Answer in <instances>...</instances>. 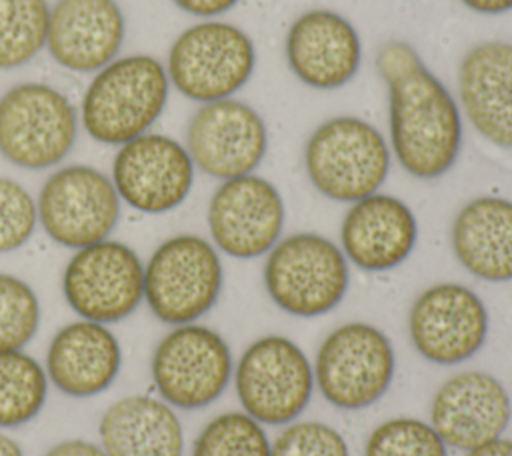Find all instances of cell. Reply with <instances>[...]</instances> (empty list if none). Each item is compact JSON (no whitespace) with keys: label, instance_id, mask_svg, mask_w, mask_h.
<instances>
[{"label":"cell","instance_id":"10","mask_svg":"<svg viewBox=\"0 0 512 456\" xmlns=\"http://www.w3.org/2000/svg\"><path fill=\"white\" fill-rule=\"evenodd\" d=\"M228 342L212 328L174 326L154 348L150 374L160 398L182 410H198L222 396L232 378Z\"/></svg>","mask_w":512,"mask_h":456},{"label":"cell","instance_id":"9","mask_svg":"<svg viewBox=\"0 0 512 456\" xmlns=\"http://www.w3.org/2000/svg\"><path fill=\"white\" fill-rule=\"evenodd\" d=\"M314 386L308 356L280 334L248 344L234 368V388L244 412L268 426L294 422L308 406Z\"/></svg>","mask_w":512,"mask_h":456},{"label":"cell","instance_id":"25","mask_svg":"<svg viewBox=\"0 0 512 456\" xmlns=\"http://www.w3.org/2000/svg\"><path fill=\"white\" fill-rule=\"evenodd\" d=\"M48 396V376L22 350L0 352V428H18L38 416Z\"/></svg>","mask_w":512,"mask_h":456},{"label":"cell","instance_id":"32","mask_svg":"<svg viewBox=\"0 0 512 456\" xmlns=\"http://www.w3.org/2000/svg\"><path fill=\"white\" fill-rule=\"evenodd\" d=\"M180 10L200 16V18H212L218 14L228 12L232 6H236L238 0H172Z\"/></svg>","mask_w":512,"mask_h":456},{"label":"cell","instance_id":"19","mask_svg":"<svg viewBox=\"0 0 512 456\" xmlns=\"http://www.w3.org/2000/svg\"><path fill=\"white\" fill-rule=\"evenodd\" d=\"M286 60L300 82L318 90L340 88L360 68V36L344 16L310 10L300 14L286 34Z\"/></svg>","mask_w":512,"mask_h":456},{"label":"cell","instance_id":"18","mask_svg":"<svg viewBox=\"0 0 512 456\" xmlns=\"http://www.w3.org/2000/svg\"><path fill=\"white\" fill-rule=\"evenodd\" d=\"M126 22L116 0H56L50 8L46 48L72 72H98L122 48Z\"/></svg>","mask_w":512,"mask_h":456},{"label":"cell","instance_id":"26","mask_svg":"<svg viewBox=\"0 0 512 456\" xmlns=\"http://www.w3.org/2000/svg\"><path fill=\"white\" fill-rule=\"evenodd\" d=\"M48 20L46 0H0V70L24 66L46 48Z\"/></svg>","mask_w":512,"mask_h":456},{"label":"cell","instance_id":"16","mask_svg":"<svg viewBox=\"0 0 512 456\" xmlns=\"http://www.w3.org/2000/svg\"><path fill=\"white\" fill-rule=\"evenodd\" d=\"M268 132L262 116L248 104L232 98L202 104L188 122L186 150L204 174L228 180L262 162Z\"/></svg>","mask_w":512,"mask_h":456},{"label":"cell","instance_id":"36","mask_svg":"<svg viewBox=\"0 0 512 456\" xmlns=\"http://www.w3.org/2000/svg\"><path fill=\"white\" fill-rule=\"evenodd\" d=\"M0 456H24L20 444L0 432Z\"/></svg>","mask_w":512,"mask_h":456},{"label":"cell","instance_id":"22","mask_svg":"<svg viewBox=\"0 0 512 456\" xmlns=\"http://www.w3.org/2000/svg\"><path fill=\"white\" fill-rule=\"evenodd\" d=\"M458 96L472 126L512 150V44L482 42L460 62Z\"/></svg>","mask_w":512,"mask_h":456},{"label":"cell","instance_id":"20","mask_svg":"<svg viewBox=\"0 0 512 456\" xmlns=\"http://www.w3.org/2000/svg\"><path fill=\"white\" fill-rule=\"evenodd\" d=\"M416 216L406 202L390 194H370L352 202L340 226L346 260L366 272H388L414 250Z\"/></svg>","mask_w":512,"mask_h":456},{"label":"cell","instance_id":"6","mask_svg":"<svg viewBox=\"0 0 512 456\" xmlns=\"http://www.w3.org/2000/svg\"><path fill=\"white\" fill-rule=\"evenodd\" d=\"M76 134V108L54 86L22 82L0 96V154L10 164L52 168L68 156Z\"/></svg>","mask_w":512,"mask_h":456},{"label":"cell","instance_id":"3","mask_svg":"<svg viewBox=\"0 0 512 456\" xmlns=\"http://www.w3.org/2000/svg\"><path fill=\"white\" fill-rule=\"evenodd\" d=\"M350 282L344 252L328 238L298 232L272 246L264 264L270 300L286 314L316 318L334 310Z\"/></svg>","mask_w":512,"mask_h":456},{"label":"cell","instance_id":"34","mask_svg":"<svg viewBox=\"0 0 512 456\" xmlns=\"http://www.w3.org/2000/svg\"><path fill=\"white\" fill-rule=\"evenodd\" d=\"M466 456H512V440L510 438H494L486 444H480L466 452Z\"/></svg>","mask_w":512,"mask_h":456},{"label":"cell","instance_id":"1","mask_svg":"<svg viewBox=\"0 0 512 456\" xmlns=\"http://www.w3.org/2000/svg\"><path fill=\"white\" fill-rule=\"evenodd\" d=\"M376 66L388 84L390 142L400 166L414 178L446 174L462 144L456 100L406 42L380 48Z\"/></svg>","mask_w":512,"mask_h":456},{"label":"cell","instance_id":"17","mask_svg":"<svg viewBox=\"0 0 512 456\" xmlns=\"http://www.w3.org/2000/svg\"><path fill=\"white\" fill-rule=\"evenodd\" d=\"M510 416L508 390L482 370H464L446 378L430 404L432 428L446 446L464 452L500 438Z\"/></svg>","mask_w":512,"mask_h":456},{"label":"cell","instance_id":"30","mask_svg":"<svg viewBox=\"0 0 512 456\" xmlns=\"http://www.w3.org/2000/svg\"><path fill=\"white\" fill-rule=\"evenodd\" d=\"M270 456H350L344 436L318 420H294L270 444Z\"/></svg>","mask_w":512,"mask_h":456},{"label":"cell","instance_id":"12","mask_svg":"<svg viewBox=\"0 0 512 456\" xmlns=\"http://www.w3.org/2000/svg\"><path fill=\"white\" fill-rule=\"evenodd\" d=\"M62 294L84 320L120 322L144 300V266L128 244L100 240L78 248L68 260Z\"/></svg>","mask_w":512,"mask_h":456},{"label":"cell","instance_id":"11","mask_svg":"<svg viewBox=\"0 0 512 456\" xmlns=\"http://www.w3.org/2000/svg\"><path fill=\"white\" fill-rule=\"evenodd\" d=\"M36 212L48 238L78 250L110 236L120 218V196L104 172L70 164L46 178Z\"/></svg>","mask_w":512,"mask_h":456},{"label":"cell","instance_id":"35","mask_svg":"<svg viewBox=\"0 0 512 456\" xmlns=\"http://www.w3.org/2000/svg\"><path fill=\"white\" fill-rule=\"evenodd\" d=\"M460 2L480 14H504L512 10V0H460Z\"/></svg>","mask_w":512,"mask_h":456},{"label":"cell","instance_id":"27","mask_svg":"<svg viewBox=\"0 0 512 456\" xmlns=\"http://www.w3.org/2000/svg\"><path fill=\"white\" fill-rule=\"evenodd\" d=\"M192 456H270V440L258 420L230 410L214 416L200 430Z\"/></svg>","mask_w":512,"mask_h":456},{"label":"cell","instance_id":"4","mask_svg":"<svg viewBox=\"0 0 512 456\" xmlns=\"http://www.w3.org/2000/svg\"><path fill=\"white\" fill-rule=\"evenodd\" d=\"M304 166L312 186L336 202H358L374 194L390 170L382 134L354 116L320 124L306 142Z\"/></svg>","mask_w":512,"mask_h":456},{"label":"cell","instance_id":"29","mask_svg":"<svg viewBox=\"0 0 512 456\" xmlns=\"http://www.w3.org/2000/svg\"><path fill=\"white\" fill-rule=\"evenodd\" d=\"M364 456H448L432 424L398 416L380 422L368 436Z\"/></svg>","mask_w":512,"mask_h":456},{"label":"cell","instance_id":"2","mask_svg":"<svg viewBox=\"0 0 512 456\" xmlns=\"http://www.w3.org/2000/svg\"><path fill=\"white\" fill-rule=\"evenodd\" d=\"M170 80L160 60L148 54L114 58L100 68L84 90L80 122L100 144L122 146L160 118Z\"/></svg>","mask_w":512,"mask_h":456},{"label":"cell","instance_id":"33","mask_svg":"<svg viewBox=\"0 0 512 456\" xmlns=\"http://www.w3.org/2000/svg\"><path fill=\"white\" fill-rule=\"evenodd\" d=\"M44 456H108L102 446H96L94 442L72 438V440H62L54 444Z\"/></svg>","mask_w":512,"mask_h":456},{"label":"cell","instance_id":"5","mask_svg":"<svg viewBox=\"0 0 512 456\" xmlns=\"http://www.w3.org/2000/svg\"><path fill=\"white\" fill-rule=\"evenodd\" d=\"M222 280L216 248L198 234H176L144 266V300L160 322L190 324L218 302Z\"/></svg>","mask_w":512,"mask_h":456},{"label":"cell","instance_id":"7","mask_svg":"<svg viewBox=\"0 0 512 456\" xmlns=\"http://www.w3.org/2000/svg\"><path fill=\"white\" fill-rule=\"evenodd\" d=\"M396 356L388 336L368 322L334 328L314 358V384L340 410H364L392 384Z\"/></svg>","mask_w":512,"mask_h":456},{"label":"cell","instance_id":"24","mask_svg":"<svg viewBox=\"0 0 512 456\" xmlns=\"http://www.w3.org/2000/svg\"><path fill=\"white\" fill-rule=\"evenodd\" d=\"M452 250L458 262L486 282L512 280V200L478 196L452 222Z\"/></svg>","mask_w":512,"mask_h":456},{"label":"cell","instance_id":"21","mask_svg":"<svg viewBox=\"0 0 512 456\" xmlns=\"http://www.w3.org/2000/svg\"><path fill=\"white\" fill-rule=\"evenodd\" d=\"M118 338L100 322L62 326L46 350V376L66 396L90 398L112 386L120 370Z\"/></svg>","mask_w":512,"mask_h":456},{"label":"cell","instance_id":"13","mask_svg":"<svg viewBox=\"0 0 512 456\" xmlns=\"http://www.w3.org/2000/svg\"><path fill=\"white\" fill-rule=\"evenodd\" d=\"M488 310L468 286L440 282L426 288L408 312V334L416 352L440 366L470 360L486 342Z\"/></svg>","mask_w":512,"mask_h":456},{"label":"cell","instance_id":"23","mask_svg":"<svg viewBox=\"0 0 512 456\" xmlns=\"http://www.w3.org/2000/svg\"><path fill=\"white\" fill-rule=\"evenodd\" d=\"M98 436L108 456H182V424L162 398L130 394L106 408Z\"/></svg>","mask_w":512,"mask_h":456},{"label":"cell","instance_id":"14","mask_svg":"<svg viewBox=\"0 0 512 456\" xmlns=\"http://www.w3.org/2000/svg\"><path fill=\"white\" fill-rule=\"evenodd\" d=\"M112 184L120 200L138 212H170L192 190L194 162L178 140L146 132L118 148Z\"/></svg>","mask_w":512,"mask_h":456},{"label":"cell","instance_id":"31","mask_svg":"<svg viewBox=\"0 0 512 456\" xmlns=\"http://www.w3.org/2000/svg\"><path fill=\"white\" fill-rule=\"evenodd\" d=\"M36 200L16 180L0 176V254L14 252L34 234Z\"/></svg>","mask_w":512,"mask_h":456},{"label":"cell","instance_id":"15","mask_svg":"<svg viewBox=\"0 0 512 456\" xmlns=\"http://www.w3.org/2000/svg\"><path fill=\"white\" fill-rule=\"evenodd\" d=\"M208 230L218 250L232 258H258L272 250L284 228V200L262 176L222 180L208 202Z\"/></svg>","mask_w":512,"mask_h":456},{"label":"cell","instance_id":"8","mask_svg":"<svg viewBox=\"0 0 512 456\" xmlns=\"http://www.w3.org/2000/svg\"><path fill=\"white\" fill-rule=\"evenodd\" d=\"M252 38L234 24L206 20L182 30L168 50L166 74L174 88L196 102L230 98L252 76Z\"/></svg>","mask_w":512,"mask_h":456},{"label":"cell","instance_id":"28","mask_svg":"<svg viewBox=\"0 0 512 456\" xmlns=\"http://www.w3.org/2000/svg\"><path fill=\"white\" fill-rule=\"evenodd\" d=\"M40 324L38 296L28 282L0 272V352L22 350Z\"/></svg>","mask_w":512,"mask_h":456}]
</instances>
